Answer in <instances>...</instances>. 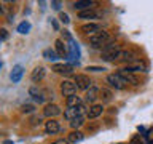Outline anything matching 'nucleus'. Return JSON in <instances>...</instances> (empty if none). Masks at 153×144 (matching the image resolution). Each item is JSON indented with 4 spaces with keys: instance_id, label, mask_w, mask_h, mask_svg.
Segmentation results:
<instances>
[{
    "instance_id": "nucleus-1",
    "label": "nucleus",
    "mask_w": 153,
    "mask_h": 144,
    "mask_svg": "<svg viewBox=\"0 0 153 144\" xmlns=\"http://www.w3.org/2000/svg\"><path fill=\"white\" fill-rule=\"evenodd\" d=\"M121 53L118 43H107L102 48V59L104 61H115L118 59V55Z\"/></svg>"
},
{
    "instance_id": "nucleus-2",
    "label": "nucleus",
    "mask_w": 153,
    "mask_h": 144,
    "mask_svg": "<svg viewBox=\"0 0 153 144\" xmlns=\"http://www.w3.org/2000/svg\"><path fill=\"white\" fill-rule=\"evenodd\" d=\"M108 34L105 32V31H100L97 34H94V35H91L89 37V43L93 46H102V45H107V42H108Z\"/></svg>"
},
{
    "instance_id": "nucleus-3",
    "label": "nucleus",
    "mask_w": 153,
    "mask_h": 144,
    "mask_svg": "<svg viewBox=\"0 0 153 144\" xmlns=\"http://www.w3.org/2000/svg\"><path fill=\"white\" fill-rule=\"evenodd\" d=\"M107 82L112 86H115L117 90H124V88H126V85H128V82L124 80L120 74H110V75H107Z\"/></svg>"
},
{
    "instance_id": "nucleus-4",
    "label": "nucleus",
    "mask_w": 153,
    "mask_h": 144,
    "mask_svg": "<svg viewBox=\"0 0 153 144\" xmlns=\"http://www.w3.org/2000/svg\"><path fill=\"white\" fill-rule=\"evenodd\" d=\"M85 106L81 104V106H78V107H67V110L64 112V117L67 118V120H74V118H76V117H83V114H85Z\"/></svg>"
},
{
    "instance_id": "nucleus-5",
    "label": "nucleus",
    "mask_w": 153,
    "mask_h": 144,
    "mask_svg": "<svg viewBox=\"0 0 153 144\" xmlns=\"http://www.w3.org/2000/svg\"><path fill=\"white\" fill-rule=\"evenodd\" d=\"M75 91H76V85H75V82H70V80H64L61 83V93L64 94V96H74L75 94Z\"/></svg>"
},
{
    "instance_id": "nucleus-6",
    "label": "nucleus",
    "mask_w": 153,
    "mask_h": 144,
    "mask_svg": "<svg viewBox=\"0 0 153 144\" xmlns=\"http://www.w3.org/2000/svg\"><path fill=\"white\" fill-rule=\"evenodd\" d=\"M75 85H76V88L88 91L91 88V79L88 75H85V74H78L75 77Z\"/></svg>"
},
{
    "instance_id": "nucleus-7",
    "label": "nucleus",
    "mask_w": 153,
    "mask_h": 144,
    "mask_svg": "<svg viewBox=\"0 0 153 144\" xmlns=\"http://www.w3.org/2000/svg\"><path fill=\"white\" fill-rule=\"evenodd\" d=\"M124 70L126 72H142V70H147V66L143 64L140 61H134V62H129V64L124 67Z\"/></svg>"
},
{
    "instance_id": "nucleus-8",
    "label": "nucleus",
    "mask_w": 153,
    "mask_h": 144,
    "mask_svg": "<svg viewBox=\"0 0 153 144\" xmlns=\"http://www.w3.org/2000/svg\"><path fill=\"white\" fill-rule=\"evenodd\" d=\"M80 31L83 34H91V35H94V34L100 32V27H99V24H96V22H88V24H83V26L80 27Z\"/></svg>"
},
{
    "instance_id": "nucleus-9",
    "label": "nucleus",
    "mask_w": 153,
    "mask_h": 144,
    "mask_svg": "<svg viewBox=\"0 0 153 144\" xmlns=\"http://www.w3.org/2000/svg\"><path fill=\"white\" fill-rule=\"evenodd\" d=\"M43 114L46 115V117H56V115H59L61 114V109H59V106H56V104H46L45 106V109H43Z\"/></svg>"
},
{
    "instance_id": "nucleus-10",
    "label": "nucleus",
    "mask_w": 153,
    "mask_h": 144,
    "mask_svg": "<svg viewBox=\"0 0 153 144\" xmlns=\"http://www.w3.org/2000/svg\"><path fill=\"white\" fill-rule=\"evenodd\" d=\"M45 74H46V70H45V67L43 66H38V67H35V69H33V72H32V82H40V80H43L45 79Z\"/></svg>"
},
{
    "instance_id": "nucleus-11",
    "label": "nucleus",
    "mask_w": 153,
    "mask_h": 144,
    "mask_svg": "<svg viewBox=\"0 0 153 144\" xmlns=\"http://www.w3.org/2000/svg\"><path fill=\"white\" fill-rule=\"evenodd\" d=\"M45 130H46L48 134H54V133H57V131L61 130V127H59V123H57L56 120L50 118V120L46 122V125H45Z\"/></svg>"
},
{
    "instance_id": "nucleus-12",
    "label": "nucleus",
    "mask_w": 153,
    "mask_h": 144,
    "mask_svg": "<svg viewBox=\"0 0 153 144\" xmlns=\"http://www.w3.org/2000/svg\"><path fill=\"white\" fill-rule=\"evenodd\" d=\"M74 8L80 10V11H86V10L93 8V2H89V0H78V2L74 3Z\"/></svg>"
},
{
    "instance_id": "nucleus-13",
    "label": "nucleus",
    "mask_w": 153,
    "mask_h": 144,
    "mask_svg": "<svg viewBox=\"0 0 153 144\" xmlns=\"http://www.w3.org/2000/svg\"><path fill=\"white\" fill-rule=\"evenodd\" d=\"M54 46H56L57 56H61V58H65V56H67V48H65L64 42H62L61 38H57V40L54 42Z\"/></svg>"
},
{
    "instance_id": "nucleus-14",
    "label": "nucleus",
    "mask_w": 153,
    "mask_h": 144,
    "mask_svg": "<svg viewBox=\"0 0 153 144\" xmlns=\"http://www.w3.org/2000/svg\"><path fill=\"white\" fill-rule=\"evenodd\" d=\"M102 110L104 107L100 104H94V106H91L89 110H88V117L89 118H96V117H99L100 114H102Z\"/></svg>"
},
{
    "instance_id": "nucleus-15",
    "label": "nucleus",
    "mask_w": 153,
    "mask_h": 144,
    "mask_svg": "<svg viewBox=\"0 0 153 144\" xmlns=\"http://www.w3.org/2000/svg\"><path fill=\"white\" fill-rule=\"evenodd\" d=\"M97 94H99V90L96 88V86H91V88L86 91L85 94V99L88 101V103H94L96 99H97Z\"/></svg>"
},
{
    "instance_id": "nucleus-16",
    "label": "nucleus",
    "mask_w": 153,
    "mask_h": 144,
    "mask_svg": "<svg viewBox=\"0 0 153 144\" xmlns=\"http://www.w3.org/2000/svg\"><path fill=\"white\" fill-rule=\"evenodd\" d=\"M53 70L57 72V74H70L72 66H69V64H54L53 66Z\"/></svg>"
},
{
    "instance_id": "nucleus-17",
    "label": "nucleus",
    "mask_w": 153,
    "mask_h": 144,
    "mask_svg": "<svg viewBox=\"0 0 153 144\" xmlns=\"http://www.w3.org/2000/svg\"><path fill=\"white\" fill-rule=\"evenodd\" d=\"M22 74H24V69H22V67H21V66H14V69H13V72H11V80L16 83V82L21 80Z\"/></svg>"
},
{
    "instance_id": "nucleus-18",
    "label": "nucleus",
    "mask_w": 153,
    "mask_h": 144,
    "mask_svg": "<svg viewBox=\"0 0 153 144\" xmlns=\"http://www.w3.org/2000/svg\"><path fill=\"white\" fill-rule=\"evenodd\" d=\"M83 138H85L83 133L78 131V130H74V131L69 134V142H80Z\"/></svg>"
},
{
    "instance_id": "nucleus-19",
    "label": "nucleus",
    "mask_w": 153,
    "mask_h": 144,
    "mask_svg": "<svg viewBox=\"0 0 153 144\" xmlns=\"http://www.w3.org/2000/svg\"><path fill=\"white\" fill-rule=\"evenodd\" d=\"M118 74L121 75V77H123V79L126 80V82H129V83H132V85H137V79H136V77H132V74H131V72H126V70L123 69V70H120Z\"/></svg>"
},
{
    "instance_id": "nucleus-20",
    "label": "nucleus",
    "mask_w": 153,
    "mask_h": 144,
    "mask_svg": "<svg viewBox=\"0 0 153 144\" xmlns=\"http://www.w3.org/2000/svg\"><path fill=\"white\" fill-rule=\"evenodd\" d=\"M78 106H81V99L78 98V96H69L67 98V107H78Z\"/></svg>"
},
{
    "instance_id": "nucleus-21",
    "label": "nucleus",
    "mask_w": 153,
    "mask_h": 144,
    "mask_svg": "<svg viewBox=\"0 0 153 144\" xmlns=\"http://www.w3.org/2000/svg\"><path fill=\"white\" fill-rule=\"evenodd\" d=\"M78 18L80 19H94V18H97V13L93 11V10H86V11L78 13Z\"/></svg>"
},
{
    "instance_id": "nucleus-22",
    "label": "nucleus",
    "mask_w": 153,
    "mask_h": 144,
    "mask_svg": "<svg viewBox=\"0 0 153 144\" xmlns=\"http://www.w3.org/2000/svg\"><path fill=\"white\" fill-rule=\"evenodd\" d=\"M132 59H134L132 51H121L118 55V61H132Z\"/></svg>"
},
{
    "instance_id": "nucleus-23",
    "label": "nucleus",
    "mask_w": 153,
    "mask_h": 144,
    "mask_svg": "<svg viewBox=\"0 0 153 144\" xmlns=\"http://www.w3.org/2000/svg\"><path fill=\"white\" fill-rule=\"evenodd\" d=\"M100 98H102V101H105V103H108V101L112 99V91L107 90V88H102L100 90Z\"/></svg>"
},
{
    "instance_id": "nucleus-24",
    "label": "nucleus",
    "mask_w": 153,
    "mask_h": 144,
    "mask_svg": "<svg viewBox=\"0 0 153 144\" xmlns=\"http://www.w3.org/2000/svg\"><path fill=\"white\" fill-rule=\"evenodd\" d=\"M29 29H30V24H29L27 21H24V22H21V24L18 26V32H19V34H27Z\"/></svg>"
},
{
    "instance_id": "nucleus-25",
    "label": "nucleus",
    "mask_w": 153,
    "mask_h": 144,
    "mask_svg": "<svg viewBox=\"0 0 153 144\" xmlns=\"http://www.w3.org/2000/svg\"><path fill=\"white\" fill-rule=\"evenodd\" d=\"M81 125H83V117H76V118H74V120H70V127L74 128V130L80 128Z\"/></svg>"
},
{
    "instance_id": "nucleus-26",
    "label": "nucleus",
    "mask_w": 153,
    "mask_h": 144,
    "mask_svg": "<svg viewBox=\"0 0 153 144\" xmlns=\"http://www.w3.org/2000/svg\"><path fill=\"white\" fill-rule=\"evenodd\" d=\"M43 56H45L46 59H50V61H56L57 59L56 53L53 51V50H45V51H43Z\"/></svg>"
},
{
    "instance_id": "nucleus-27",
    "label": "nucleus",
    "mask_w": 153,
    "mask_h": 144,
    "mask_svg": "<svg viewBox=\"0 0 153 144\" xmlns=\"http://www.w3.org/2000/svg\"><path fill=\"white\" fill-rule=\"evenodd\" d=\"M22 112H33V106L24 104V106H22Z\"/></svg>"
},
{
    "instance_id": "nucleus-28",
    "label": "nucleus",
    "mask_w": 153,
    "mask_h": 144,
    "mask_svg": "<svg viewBox=\"0 0 153 144\" xmlns=\"http://www.w3.org/2000/svg\"><path fill=\"white\" fill-rule=\"evenodd\" d=\"M59 19H61V21L64 22V24H67V22L70 21V19H69V16H67L65 13H61V14H59Z\"/></svg>"
},
{
    "instance_id": "nucleus-29",
    "label": "nucleus",
    "mask_w": 153,
    "mask_h": 144,
    "mask_svg": "<svg viewBox=\"0 0 153 144\" xmlns=\"http://www.w3.org/2000/svg\"><path fill=\"white\" fill-rule=\"evenodd\" d=\"M129 144H143V142H142L140 136H134V138L131 139V142H129Z\"/></svg>"
},
{
    "instance_id": "nucleus-30",
    "label": "nucleus",
    "mask_w": 153,
    "mask_h": 144,
    "mask_svg": "<svg viewBox=\"0 0 153 144\" xmlns=\"http://www.w3.org/2000/svg\"><path fill=\"white\" fill-rule=\"evenodd\" d=\"M0 35H2V40H7V38H8V32H7V29H2V31H0Z\"/></svg>"
},
{
    "instance_id": "nucleus-31",
    "label": "nucleus",
    "mask_w": 153,
    "mask_h": 144,
    "mask_svg": "<svg viewBox=\"0 0 153 144\" xmlns=\"http://www.w3.org/2000/svg\"><path fill=\"white\" fill-rule=\"evenodd\" d=\"M147 139H148V141H152V142H153V128H152L150 131L147 133Z\"/></svg>"
},
{
    "instance_id": "nucleus-32",
    "label": "nucleus",
    "mask_w": 153,
    "mask_h": 144,
    "mask_svg": "<svg viewBox=\"0 0 153 144\" xmlns=\"http://www.w3.org/2000/svg\"><path fill=\"white\" fill-rule=\"evenodd\" d=\"M53 144H69V141H65V139H57V141H54Z\"/></svg>"
},
{
    "instance_id": "nucleus-33",
    "label": "nucleus",
    "mask_w": 153,
    "mask_h": 144,
    "mask_svg": "<svg viewBox=\"0 0 153 144\" xmlns=\"http://www.w3.org/2000/svg\"><path fill=\"white\" fill-rule=\"evenodd\" d=\"M62 35H64V38H67V40H72V37H70V34L67 32V31H64L62 32Z\"/></svg>"
},
{
    "instance_id": "nucleus-34",
    "label": "nucleus",
    "mask_w": 153,
    "mask_h": 144,
    "mask_svg": "<svg viewBox=\"0 0 153 144\" xmlns=\"http://www.w3.org/2000/svg\"><path fill=\"white\" fill-rule=\"evenodd\" d=\"M88 70H94V72H99V70H104L102 67H88Z\"/></svg>"
},
{
    "instance_id": "nucleus-35",
    "label": "nucleus",
    "mask_w": 153,
    "mask_h": 144,
    "mask_svg": "<svg viewBox=\"0 0 153 144\" xmlns=\"http://www.w3.org/2000/svg\"><path fill=\"white\" fill-rule=\"evenodd\" d=\"M53 5H54V7H53V8H56V10L59 8V2H53Z\"/></svg>"
},
{
    "instance_id": "nucleus-36",
    "label": "nucleus",
    "mask_w": 153,
    "mask_h": 144,
    "mask_svg": "<svg viewBox=\"0 0 153 144\" xmlns=\"http://www.w3.org/2000/svg\"><path fill=\"white\" fill-rule=\"evenodd\" d=\"M3 144H13V141H3Z\"/></svg>"
}]
</instances>
